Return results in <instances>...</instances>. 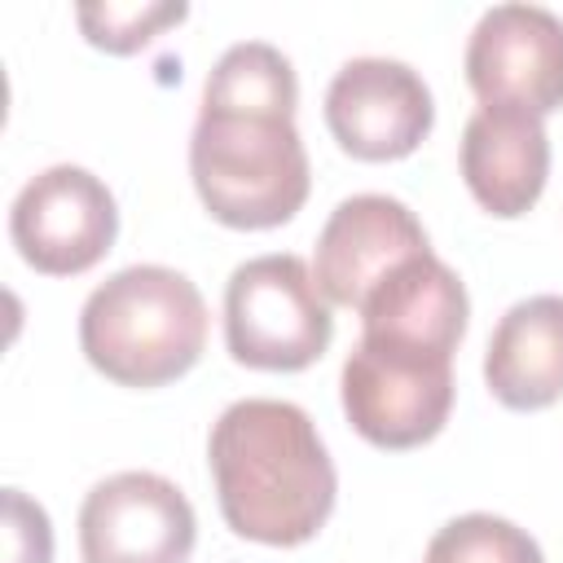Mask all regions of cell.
I'll return each mask as SVG.
<instances>
[{
	"label": "cell",
	"mask_w": 563,
	"mask_h": 563,
	"mask_svg": "<svg viewBox=\"0 0 563 563\" xmlns=\"http://www.w3.org/2000/svg\"><path fill=\"white\" fill-rule=\"evenodd\" d=\"M330 339V299L299 255L273 251L233 268L224 286V347L238 365L295 374L317 365Z\"/></svg>",
	"instance_id": "obj_4"
},
{
	"label": "cell",
	"mask_w": 563,
	"mask_h": 563,
	"mask_svg": "<svg viewBox=\"0 0 563 563\" xmlns=\"http://www.w3.org/2000/svg\"><path fill=\"white\" fill-rule=\"evenodd\" d=\"M427 251V229L400 198L352 194L330 211V220L317 233L312 277L330 303L361 308L383 277H391L400 264Z\"/></svg>",
	"instance_id": "obj_10"
},
{
	"label": "cell",
	"mask_w": 563,
	"mask_h": 563,
	"mask_svg": "<svg viewBox=\"0 0 563 563\" xmlns=\"http://www.w3.org/2000/svg\"><path fill=\"white\" fill-rule=\"evenodd\" d=\"M435 123L431 88L409 62L352 57L325 88V128L343 154L361 163L409 158Z\"/></svg>",
	"instance_id": "obj_9"
},
{
	"label": "cell",
	"mask_w": 563,
	"mask_h": 563,
	"mask_svg": "<svg viewBox=\"0 0 563 563\" xmlns=\"http://www.w3.org/2000/svg\"><path fill=\"white\" fill-rule=\"evenodd\" d=\"M79 347L119 387L150 391L176 383L207 347V299L167 264L119 268L84 299Z\"/></svg>",
	"instance_id": "obj_3"
},
{
	"label": "cell",
	"mask_w": 563,
	"mask_h": 563,
	"mask_svg": "<svg viewBox=\"0 0 563 563\" xmlns=\"http://www.w3.org/2000/svg\"><path fill=\"white\" fill-rule=\"evenodd\" d=\"M295 106V66L264 40H242L211 66L189 136V176L224 229H277L308 202L312 167Z\"/></svg>",
	"instance_id": "obj_1"
},
{
	"label": "cell",
	"mask_w": 563,
	"mask_h": 563,
	"mask_svg": "<svg viewBox=\"0 0 563 563\" xmlns=\"http://www.w3.org/2000/svg\"><path fill=\"white\" fill-rule=\"evenodd\" d=\"M198 519L189 497L154 471H119L79 506L84 563H189Z\"/></svg>",
	"instance_id": "obj_8"
},
{
	"label": "cell",
	"mask_w": 563,
	"mask_h": 563,
	"mask_svg": "<svg viewBox=\"0 0 563 563\" xmlns=\"http://www.w3.org/2000/svg\"><path fill=\"white\" fill-rule=\"evenodd\" d=\"M356 312H361L365 339H387V343H409V347L453 356L466 334L471 299L462 277L435 251H427L400 264L391 277H383Z\"/></svg>",
	"instance_id": "obj_12"
},
{
	"label": "cell",
	"mask_w": 563,
	"mask_h": 563,
	"mask_svg": "<svg viewBox=\"0 0 563 563\" xmlns=\"http://www.w3.org/2000/svg\"><path fill=\"white\" fill-rule=\"evenodd\" d=\"M339 396L361 440L391 453L418 449L453 413V356L361 334L343 361Z\"/></svg>",
	"instance_id": "obj_5"
},
{
	"label": "cell",
	"mask_w": 563,
	"mask_h": 563,
	"mask_svg": "<svg viewBox=\"0 0 563 563\" xmlns=\"http://www.w3.org/2000/svg\"><path fill=\"white\" fill-rule=\"evenodd\" d=\"M479 106H510L537 119L563 106V18L541 4H493L479 13L466 57Z\"/></svg>",
	"instance_id": "obj_7"
},
{
	"label": "cell",
	"mask_w": 563,
	"mask_h": 563,
	"mask_svg": "<svg viewBox=\"0 0 563 563\" xmlns=\"http://www.w3.org/2000/svg\"><path fill=\"white\" fill-rule=\"evenodd\" d=\"M185 4H79L75 22L92 48L106 53H136L167 26L185 22Z\"/></svg>",
	"instance_id": "obj_15"
},
{
	"label": "cell",
	"mask_w": 563,
	"mask_h": 563,
	"mask_svg": "<svg viewBox=\"0 0 563 563\" xmlns=\"http://www.w3.org/2000/svg\"><path fill=\"white\" fill-rule=\"evenodd\" d=\"M4 563H53L48 515L22 488H4Z\"/></svg>",
	"instance_id": "obj_16"
},
{
	"label": "cell",
	"mask_w": 563,
	"mask_h": 563,
	"mask_svg": "<svg viewBox=\"0 0 563 563\" xmlns=\"http://www.w3.org/2000/svg\"><path fill=\"white\" fill-rule=\"evenodd\" d=\"M207 466L229 532L260 545L286 550L312 541L339 497L317 422L273 396L233 400L211 422Z\"/></svg>",
	"instance_id": "obj_2"
},
{
	"label": "cell",
	"mask_w": 563,
	"mask_h": 563,
	"mask_svg": "<svg viewBox=\"0 0 563 563\" xmlns=\"http://www.w3.org/2000/svg\"><path fill=\"white\" fill-rule=\"evenodd\" d=\"M493 400L519 413L563 400V295H532L506 308L484 352Z\"/></svg>",
	"instance_id": "obj_13"
},
{
	"label": "cell",
	"mask_w": 563,
	"mask_h": 563,
	"mask_svg": "<svg viewBox=\"0 0 563 563\" xmlns=\"http://www.w3.org/2000/svg\"><path fill=\"white\" fill-rule=\"evenodd\" d=\"M462 180L488 216H528L550 180L545 123L528 110L479 106L462 128Z\"/></svg>",
	"instance_id": "obj_11"
},
{
	"label": "cell",
	"mask_w": 563,
	"mask_h": 563,
	"mask_svg": "<svg viewBox=\"0 0 563 563\" xmlns=\"http://www.w3.org/2000/svg\"><path fill=\"white\" fill-rule=\"evenodd\" d=\"M422 563H545L541 545L501 515H457L431 541Z\"/></svg>",
	"instance_id": "obj_14"
},
{
	"label": "cell",
	"mask_w": 563,
	"mask_h": 563,
	"mask_svg": "<svg viewBox=\"0 0 563 563\" xmlns=\"http://www.w3.org/2000/svg\"><path fill=\"white\" fill-rule=\"evenodd\" d=\"M18 255L44 277H79L106 260L119 238V207L101 176L53 163L22 185L9 211Z\"/></svg>",
	"instance_id": "obj_6"
}]
</instances>
